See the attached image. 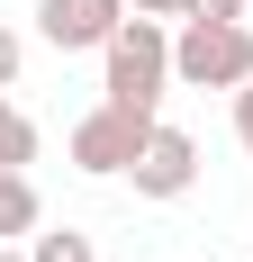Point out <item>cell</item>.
<instances>
[{
	"mask_svg": "<svg viewBox=\"0 0 253 262\" xmlns=\"http://www.w3.org/2000/svg\"><path fill=\"white\" fill-rule=\"evenodd\" d=\"M163 91H172V27L163 18H126L118 36L100 46V100L163 108Z\"/></svg>",
	"mask_w": 253,
	"mask_h": 262,
	"instance_id": "1",
	"label": "cell"
},
{
	"mask_svg": "<svg viewBox=\"0 0 253 262\" xmlns=\"http://www.w3.org/2000/svg\"><path fill=\"white\" fill-rule=\"evenodd\" d=\"M172 81L181 91H244L253 81V18H181Z\"/></svg>",
	"mask_w": 253,
	"mask_h": 262,
	"instance_id": "2",
	"label": "cell"
},
{
	"mask_svg": "<svg viewBox=\"0 0 253 262\" xmlns=\"http://www.w3.org/2000/svg\"><path fill=\"white\" fill-rule=\"evenodd\" d=\"M154 108H126V100H100L91 118H73V136H64V154H73V172H91V181H126L136 172V154L154 145Z\"/></svg>",
	"mask_w": 253,
	"mask_h": 262,
	"instance_id": "3",
	"label": "cell"
},
{
	"mask_svg": "<svg viewBox=\"0 0 253 262\" xmlns=\"http://www.w3.org/2000/svg\"><path fill=\"white\" fill-rule=\"evenodd\" d=\"M126 18H136L126 0H36V36L54 54H100Z\"/></svg>",
	"mask_w": 253,
	"mask_h": 262,
	"instance_id": "4",
	"label": "cell"
},
{
	"mask_svg": "<svg viewBox=\"0 0 253 262\" xmlns=\"http://www.w3.org/2000/svg\"><path fill=\"white\" fill-rule=\"evenodd\" d=\"M126 181H136V199H190V190H199V145L181 127H154V145L136 154Z\"/></svg>",
	"mask_w": 253,
	"mask_h": 262,
	"instance_id": "5",
	"label": "cell"
},
{
	"mask_svg": "<svg viewBox=\"0 0 253 262\" xmlns=\"http://www.w3.org/2000/svg\"><path fill=\"white\" fill-rule=\"evenodd\" d=\"M46 226V199H36V181L27 172H0V244H27Z\"/></svg>",
	"mask_w": 253,
	"mask_h": 262,
	"instance_id": "6",
	"label": "cell"
},
{
	"mask_svg": "<svg viewBox=\"0 0 253 262\" xmlns=\"http://www.w3.org/2000/svg\"><path fill=\"white\" fill-rule=\"evenodd\" d=\"M27 163H36V118L0 91V172H27Z\"/></svg>",
	"mask_w": 253,
	"mask_h": 262,
	"instance_id": "7",
	"label": "cell"
},
{
	"mask_svg": "<svg viewBox=\"0 0 253 262\" xmlns=\"http://www.w3.org/2000/svg\"><path fill=\"white\" fill-rule=\"evenodd\" d=\"M27 262H100V244L81 235V226H36L27 235Z\"/></svg>",
	"mask_w": 253,
	"mask_h": 262,
	"instance_id": "8",
	"label": "cell"
},
{
	"mask_svg": "<svg viewBox=\"0 0 253 262\" xmlns=\"http://www.w3.org/2000/svg\"><path fill=\"white\" fill-rule=\"evenodd\" d=\"M18 73H27V36L0 18V91H18Z\"/></svg>",
	"mask_w": 253,
	"mask_h": 262,
	"instance_id": "9",
	"label": "cell"
},
{
	"mask_svg": "<svg viewBox=\"0 0 253 262\" xmlns=\"http://www.w3.org/2000/svg\"><path fill=\"white\" fill-rule=\"evenodd\" d=\"M181 18H253V9H244V0H190Z\"/></svg>",
	"mask_w": 253,
	"mask_h": 262,
	"instance_id": "10",
	"label": "cell"
},
{
	"mask_svg": "<svg viewBox=\"0 0 253 262\" xmlns=\"http://www.w3.org/2000/svg\"><path fill=\"white\" fill-rule=\"evenodd\" d=\"M235 145H244V154H253V81H244V91H235Z\"/></svg>",
	"mask_w": 253,
	"mask_h": 262,
	"instance_id": "11",
	"label": "cell"
},
{
	"mask_svg": "<svg viewBox=\"0 0 253 262\" xmlns=\"http://www.w3.org/2000/svg\"><path fill=\"white\" fill-rule=\"evenodd\" d=\"M126 9H136V18H181L190 0H126Z\"/></svg>",
	"mask_w": 253,
	"mask_h": 262,
	"instance_id": "12",
	"label": "cell"
},
{
	"mask_svg": "<svg viewBox=\"0 0 253 262\" xmlns=\"http://www.w3.org/2000/svg\"><path fill=\"white\" fill-rule=\"evenodd\" d=\"M0 262H27V244H0Z\"/></svg>",
	"mask_w": 253,
	"mask_h": 262,
	"instance_id": "13",
	"label": "cell"
},
{
	"mask_svg": "<svg viewBox=\"0 0 253 262\" xmlns=\"http://www.w3.org/2000/svg\"><path fill=\"white\" fill-rule=\"evenodd\" d=\"M244 9H253V0H244Z\"/></svg>",
	"mask_w": 253,
	"mask_h": 262,
	"instance_id": "14",
	"label": "cell"
}]
</instances>
